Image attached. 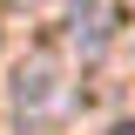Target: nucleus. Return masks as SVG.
<instances>
[{"label": "nucleus", "instance_id": "f257e3e1", "mask_svg": "<svg viewBox=\"0 0 135 135\" xmlns=\"http://www.w3.org/2000/svg\"><path fill=\"white\" fill-rule=\"evenodd\" d=\"M115 135H135V122H122V128H115Z\"/></svg>", "mask_w": 135, "mask_h": 135}, {"label": "nucleus", "instance_id": "f03ea898", "mask_svg": "<svg viewBox=\"0 0 135 135\" xmlns=\"http://www.w3.org/2000/svg\"><path fill=\"white\" fill-rule=\"evenodd\" d=\"M20 7H34V0H20Z\"/></svg>", "mask_w": 135, "mask_h": 135}]
</instances>
